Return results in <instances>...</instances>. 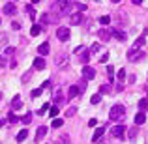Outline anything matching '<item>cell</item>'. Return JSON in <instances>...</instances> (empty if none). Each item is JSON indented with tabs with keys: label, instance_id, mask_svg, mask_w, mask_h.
Returning a JSON list of instances; mask_svg holds the SVG:
<instances>
[{
	"label": "cell",
	"instance_id": "obj_15",
	"mask_svg": "<svg viewBox=\"0 0 148 144\" xmlns=\"http://www.w3.org/2000/svg\"><path fill=\"white\" fill-rule=\"evenodd\" d=\"M45 66H47V64H45V58H43V56L34 60V69H43Z\"/></svg>",
	"mask_w": 148,
	"mask_h": 144
},
{
	"label": "cell",
	"instance_id": "obj_30",
	"mask_svg": "<svg viewBox=\"0 0 148 144\" xmlns=\"http://www.w3.org/2000/svg\"><path fill=\"white\" fill-rule=\"evenodd\" d=\"M143 45H145V36H141L137 41H135V43H133V49H141Z\"/></svg>",
	"mask_w": 148,
	"mask_h": 144
},
{
	"label": "cell",
	"instance_id": "obj_37",
	"mask_svg": "<svg viewBox=\"0 0 148 144\" xmlns=\"http://www.w3.org/2000/svg\"><path fill=\"white\" fill-rule=\"evenodd\" d=\"M49 21H51V19H49V15H47V13H43V15L40 17V23H41V25H47Z\"/></svg>",
	"mask_w": 148,
	"mask_h": 144
},
{
	"label": "cell",
	"instance_id": "obj_6",
	"mask_svg": "<svg viewBox=\"0 0 148 144\" xmlns=\"http://www.w3.org/2000/svg\"><path fill=\"white\" fill-rule=\"evenodd\" d=\"M111 133H112V137H114V139H118V141H120V139H124V133H126V127H124V126H114V127H112V131H111Z\"/></svg>",
	"mask_w": 148,
	"mask_h": 144
},
{
	"label": "cell",
	"instance_id": "obj_11",
	"mask_svg": "<svg viewBox=\"0 0 148 144\" xmlns=\"http://www.w3.org/2000/svg\"><path fill=\"white\" fill-rule=\"evenodd\" d=\"M111 32H112V38H116V40H120V41H126L127 36H126V32H122L120 28H112Z\"/></svg>",
	"mask_w": 148,
	"mask_h": 144
},
{
	"label": "cell",
	"instance_id": "obj_38",
	"mask_svg": "<svg viewBox=\"0 0 148 144\" xmlns=\"http://www.w3.org/2000/svg\"><path fill=\"white\" fill-rule=\"evenodd\" d=\"M75 112H77L75 107H69L68 111H66V116H68V118H69V116H75Z\"/></svg>",
	"mask_w": 148,
	"mask_h": 144
},
{
	"label": "cell",
	"instance_id": "obj_47",
	"mask_svg": "<svg viewBox=\"0 0 148 144\" xmlns=\"http://www.w3.org/2000/svg\"><path fill=\"white\" fill-rule=\"evenodd\" d=\"M4 66H6V60H4V58L0 56V68H4Z\"/></svg>",
	"mask_w": 148,
	"mask_h": 144
},
{
	"label": "cell",
	"instance_id": "obj_51",
	"mask_svg": "<svg viewBox=\"0 0 148 144\" xmlns=\"http://www.w3.org/2000/svg\"><path fill=\"white\" fill-rule=\"evenodd\" d=\"M111 2H114V4H116V2H120V0H111Z\"/></svg>",
	"mask_w": 148,
	"mask_h": 144
},
{
	"label": "cell",
	"instance_id": "obj_36",
	"mask_svg": "<svg viewBox=\"0 0 148 144\" xmlns=\"http://www.w3.org/2000/svg\"><path fill=\"white\" fill-rule=\"evenodd\" d=\"M99 23H101V25H109V23H111V17H109V15H101Z\"/></svg>",
	"mask_w": 148,
	"mask_h": 144
},
{
	"label": "cell",
	"instance_id": "obj_17",
	"mask_svg": "<svg viewBox=\"0 0 148 144\" xmlns=\"http://www.w3.org/2000/svg\"><path fill=\"white\" fill-rule=\"evenodd\" d=\"M43 30H45V28H43L41 25H34L32 28H30V34H32V36H40V34L43 32Z\"/></svg>",
	"mask_w": 148,
	"mask_h": 144
},
{
	"label": "cell",
	"instance_id": "obj_43",
	"mask_svg": "<svg viewBox=\"0 0 148 144\" xmlns=\"http://www.w3.org/2000/svg\"><path fill=\"white\" fill-rule=\"evenodd\" d=\"M107 75H109V79L112 81V77H114V69H112L111 66H109V68H107Z\"/></svg>",
	"mask_w": 148,
	"mask_h": 144
},
{
	"label": "cell",
	"instance_id": "obj_8",
	"mask_svg": "<svg viewBox=\"0 0 148 144\" xmlns=\"http://www.w3.org/2000/svg\"><path fill=\"white\" fill-rule=\"evenodd\" d=\"M98 36H99V40L109 41V40H111V36H112V32H111V28H101L99 32H98Z\"/></svg>",
	"mask_w": 148,
	"mask_h": 144
},
{
	"label": "cell",
	"instance_id": "obj_49",
	"mask_svg": "<svg viewBox=\"0 0 148 144\" xmlns=\"http://www.w3.org/2000/svg\"><path fill=\"white\" fill-rule=\"evenodd\" d=\"M4 124H6V122H4V120H0V127H2V126H4Z\"/></svg>",
	"mask_w": 148,
	"mask_h": 144
},
{
	"label": "cell",
	"instance_id": "obj_34",
	"mask_svg": "<svg viewBox=\"0 0 148 144\" xmlns=\"http://www.w3.org/2000/svg\"><path fill=\"white\" fill-rule=\"evenodd\" d=\"M99 49H101V45H99V43H94L88 51H90V54H96V53H99Z\"/></svg>",
	"mask_w": 148,
	"mask_h": 144
},
{
	"label": "cell",
	"instance_id": "obj_21",
	"mask_svg": "<svg viewBox=\"0 0 148 144\" xmlns=\"http://www.w3.org/2000/svg\"><path fill=\"white\" fill-rule=\"evenodd\" d=\"M145 120H146L145 112H139V114H135V124H137V126H141V124H145Z\"/></svg>",
	"mask_w": 148,
	"mask_h": 144
},
{
	"label": "cell",
	"instance_id": "obj_14",
	"mask_svg": "<svg viewBox=\"0 0 148 144\" xmlns=\"http://www.w3.org/2000/svg\"><path fill=\"white\" fill-rule=\"evenodd\" d=\"M45 135H47V127H45V126H40V127H38V131H36V141L40 142Z\"/></svg>",
	"mask_w": 148,
	"mask_h": 144
},
{
	"label": "cell",
	"instance_id": "obj_54",
	"mask_svg": "<svg viewBox=\"0 0 148 144\" xmlns=\"http://www.w3.org/2000/svg\"><path fill=\"white\" fill-rule=\"evenodd\" d=\"M146 34H148V32H146Z\"/></svg>",
	"mask_w": 148,
	"mask_h": 144
},
{
	"label": "cell",
	"instance_id": "obj_23",
	"mask_svg": "<svg viewBox=\"0 0 148 144\" xmlns=\"http://www.w3.org/2000/svg\"><path fill=\"white\" fill-rule=\"evenodd\" d=\"M60 103H64V94L58 90L56 94H54V105H60Z\"/></svg>",
	"mask_w": 148,
	"mask_h": 144
},
{
	"label": "cell",
	"instance_id": "obj_41",
	"mask_svg": "<svg viewBox=\"0 0 148 144\" xmlns=\"http://www.w3.org/2000/svg\"><path fill=\"white\" fill-rule=\"evenodd\" d=\"M124 79H126V69H120V71H118V81L122 83Z\"/></svg>",
	"mask_w": 148,
	"mask_h": 144
},
{
	"label": "cell",
	"instance_id": "obj_13",
	"mask_svg": "<svg viewBox=\"0 0 148 144\" xmlns=\"http://www.w3.org/2000/svg\"><path fill=\"white\" fill-rule=\"evenodd\" d=\"M103 133H105V127H98V129L94 131V137H92V142H99V141H101V137H103Z\"/></svg>",
	"mask_w": 148,
	"mask_h": 144
},
{
	"label": "cell",
	"instance_id": "obj_53",
	"mask_svg": "<svg viewBox=\"0 0 148 144\" xmlns=\"http://www.w3.org/2000/svg\"><path fill=\"white\" fill-rule=\"evenodd\" d=\"M96 2H98V0H96Z\"/></svg>",
	"mask_w": 148,
	"mask_h": 144
},
{
	"label": "cell",
	"instance_id": "obj_12",
	"mask_svg": "<svg viewBox=\"0 0 148 144\" xmlns=\"http://www.w3.org/2000/svg\"><path fill=\"white\" fill-rule=\"evenodd\" d=\"M81 92H83V90H81L79 84H77V86H71V88H69V92H68V97H69V99H73V97H77Z\"/></svg>",
	"mask_w": 148,
	"mask_h": 144
},
{
	"label": "cell",
	"instance_id": "obj_32",
	"mask_svg": "<svg viewBox=\"0 0 148 144\" xmlns=\"http://www.w3.org/2000/svg\"><path fill=\"white\" fill-rule=\"evenodd\" d=\"M49 114H51V118H56V116H58V105H53V107H51Z\"/></svg>",
	"mask_w": 148,
	"mask_h": 144
},
{
	"label": "cell",
	"instance_id": "obj_22",
	"mask_svg": "<svg viewBox=\"0 0 148 144\" xmlns=\"http://www.w3.org/2000/svg\"><path fill=\"white\" fill-rule=\"evenodd\" d=\"M25 10H26V13H28V17L34 21V19H36V11H34V6H32V4H28V6H26Z\"/></svg>",
	"mask_w": 148,
	"mask_h": 144
},
{
	"label": "cell",
	"instance_id": "obj_4",
	"mask_svg": "<svg viewBox=\"0 0 148 144\" xmlns=\"http://www.w3.org/2000/svg\"><path fill=\"white\" fill-rule=\"evenodd\" d=\"M56 38L60 41H68L69 40V28H66V26H58V28H56Z\"/></svg>",
	"mask_w": 148,
	"mask_h": 144
},
{
	"label": "cell",
	"instance_id": "obj_20",
	"mask_svg": "<svg viewBox=\"0 0 148 144\" xmlns=\"http://www.w3.org/2000/svg\"><path fill=\"white\" fill-rule=\"evenodd\" d=\"M90 56H92V54H90V51H84V53L81 54V58H79V60L83 62L84 66H86V64H88V60H90Z\"/></svg>",
	"mask_w": 148,
	"mask_h": 144
},
{
	"label": "cell",
	"instance_id": "obj_3",
	"mask_svg": "<svg viewBox=\"0 0 148 144\" xmlns=\"http://www.w3.org/2000/svg\"><path fill=\"white\" fill-rule=\"evenodd\" d=\"M145 56H146V54L143 53L141 49H131L130 53H127V60H130V62H139V60H143Z\"/></svg>",
	"mask_w": 148,
	"mask_h": 144
},
{
	"label": "cell",
	"instance_id": "obj_40",
	"mask_svg": "<svg viewBox=\"0 0 148 144\" xmlns=\"http://www.w3.org/2000/svg\"><path fill=\"white\" fill-rule=\"evenodd\" d=\"M98 60L101 62V64H105V62H107V60H109V53H103V54H101V56L98 58Z\"/></svg>",
	"mask_w": 148,
	"mask_h": 144
},
{
	"label": "cell",
	"instance_id": "obj_26",
	"mask_svg": "<svg viewBox=\"0 0 148 144\" xmlns=\"http://www.w3.org/2000/svg\"><path fill=\"white\" fill-rule=\"evenodd\" d=\"M8 122H10V124H17L19 122V116H15V112L11 111L10 114H8Z\"/></svg>",
	"mask_w": 148,
	"mask_h": 144
},
{
	"label": "cell",
	"instance_id": "obj_45",
	"mask_svg": "<svg viewBox=\"0 0 148 144\" xmlns=\"http://www.w3.org/2000/svg\"><path fill=\"white\" fill-rule=\"evenodd\" d=\"M11 28H13V30H19V28H21V25L15 21V23H11Z\"/></svg>",
	"mask_w": 148,
	"mask_h": 144
},
{
	"label": "cell",
	"instance_id": "obj_18",
	"mask_svg": "<svg viewBox=\"0 0 148 144\" xmlns=\"http://www.w3.org/2000/svg\"><path fill=\"white\" fill-rule=\"evenodd\" d=\"M38 53H40L41 56H45V54H49V43H41L40 47H38Z\"/></svg>",
	"mask_w": 148,
	"mask_h": 144
},
{
	"label": "cell",
	"instance_id": "obj_42",
	"mask_svg": "<svg viewBox=\"0 0 148 144\" xmlns=\"http://www.w3.org/2000/svg\"><path fill=\"white\" fill-rule=\"evenodd\" d=\"M73 8H77L79 11H84V10H86V6H84V4H75V2H73Z\"/></svg>",
	"mask_w": 148,
	"mask_h": 144
},
{
	"label": "cell",
	"instance_id": "obj_31",
	"mask_svg": "<svg viewBox=\"0 0 148 144\" xmlns=\"http://www.w3.org/2000/svg\"><path fill=\"white\" fill-rule=\"evenodd\" d=\"M139 109H141V112H145L148 109V99H141V101H139Z\"/></svg>",
	"mask_w": 148,
	"mask_h": 144
},
{
	"label": "cell",
	"instance_id": "obj_10",
	"mask_svg": "<svg viewBox=\"0 0 148 144\" xmlns=\"http://www.w3.org/2000/svg\"><path fill=\"white\" fill-rule=\"evenodd\" d=\"M56 144H71V137L68 133H62L56 137Z\"/></svg>",
	"mask_w": 148,
	"mask_h": 144
},
{
	"label": "cell",
	"instance_id": "obj_35",
	"mask_svg": "<svg viewBox=\"0 0 148 144\" xmlns=\"http://www.w3.org/2000/svg\"><path fill=\"white\" fill-rule=\"evenodd\" d=\"M43 90H45L43 86H40V88H36V90H32V97H38V96H41V94H43Z\"/></svg>",
	"mask_w": 148,
	"mask_h": 144
},
{
	"label": "cell",
	"instance_id": "obj_1",
	"mask_svg": "<svg viewBox=\"0 0 148 144\" xmlns=\"http://www.w3.org/2000/svg\"><path fill=\"white\" fill-rule=\"evenodd\" d=\"M73 8V2L71 0H56V4H54V11H56L58 15L62 13H69Z\"/></svg>",
	"mask_w": 148,
	"mask_h": 144
},
{
	"label": "cell",
	"instance_id": "obj_9",
	"mask_svg": "<svg viewBox=\"0 0 148 144\" xmlns=\"http://www.w3.org/2000/svg\"><path fill=\"white\" fill-rule=\"evenodd\" d=\"M69 21H71V25H81V23H83V13H81V11H73Z\"/></svg>",
	"mask_w": 148,
	"mask_h": 144
},
{
	"label": "cell",
	"instance_id": "obj_46",
	"mask_svg": "<svg viewBox=\"0 0 148 144\" xmlns=\"http://www.w3.org/2000/svg\"><path fill=\"white\" fill-rule=\"evenodd\" d=\"M88 126H90V127H94V126H96V118H92L90 122H88Z\"/></svg>",
	"mask_w": 148,
	"mask_h": 144
},
{
	"label": "cell",
	"instance_id": "obj_48",
	"mask_svg": "<svg viewBox=\"0 0 148 144\" xmlns=\"http://www.w3.org/2000/svg\"><path fill=\"white\" fill-rule=\"evenodd\" d=\"M131 4H137V6H141V4H143V0H131Z\"/></svg>",
	"mask_w": 148,
	"mask_h": 144
},
{
	"label": "cell",
	"instance_id": "obj_5",
	"mask_svg": "<svg viewBox=\"0 0 148 144\" xmlns=\"http://www.w3.org/2000/svg\"><path fill=\"white\" fill-rule=\"evenodd\" d=\"M94 77H96V69L90 68V66H84L83 68V79L84 81H92Z\"/></svg>",
	"mask_w": 148,
	"mask_h": 144
},
{
	"label": "cell",
	"instance_id": "obj_27",
	"mask_svg": "<svg viewBox=\"0 0 148 144\" xmlns=\"http://www.w3.org/2000/svg\"><path fill=\"white\" fill-rule=\"evenodd\" d=\"M64 126V120L62 118H53V127L54 129H58V127H62Z\"/></svg>",
	"mask_w": 148,
	"mask_h": 144
},
{
	"label": "cell",
	"instance_id": "obj_33",
	"mask_svg": "<svg viewBox=\"0 0 148 144\" xmlns=\"http://www.w3.org/2000/svg\"><path fill=\"white\" fill-rule=\"evenodd\" d=\"M99 101H101V94H96V96L90 97V103H92V105H98Z\"/></svg>",
	"mask_w": 148,
	"mask_h": 144
},
{
	"label": "cell",
	"instance_id": "obj_24",
	"mask_svg": "<svg viewBox=\"0 0 148 144\" xmlns=\"http://www.w3.org/2000/svg\"><path fill=\"white\" fill-rule=\"evenodd\" d=\"M26 137H28V131H26V129L19 131V133H17V142H23V141H25Z\"/></svg>",
	"mask_w": 148,
	"mask_h": 144
},
{
	"label": "cell",
	"instance_id": "obj_44",
	"mask_svg": "<svg viewBox=\"0 0 148 144\" xmlns=\"http://www.w3.org/2000/svg\"><path fill=\"white\" fill-rule=\"evenodd\" d=\"M4 53H6L8 56H10V54H13V53H15V49H13V47H8L6 51H4Z\"/></svg>",
	"mask_w": 148,
	"mask_h": 144
},
{
	"label": "cell",
	"instance_id": "obj_2",
	"mask_svg": "<svg viewBox=\"0 0 148 144\" xmlns=\"http://www.w3.org/2000/svg\"><path fill=\"white\" fill-rule=\"evenodd\" d=\"M124 114H126V109H124L122 105H114V107L111 109V112H109V120L118 122V120H124Z\"/></svg>",
	"mask_w": 148,
	"mask_h": 144
},
{
	"label": "cell",
	"instance_id": "obj_28",
	"mask_svg": "<svg viewBox=\"0 0 148 144\" xmlns=\"http://www.w3.org/2000/svg\"><path fill=\"white\" fill-rule=\"evenodd\" d=\"M111 86H109V84H101L99 86V94H111Z\"/></svg>",
	"mask_w": 148,
	"mask_h": 144
},
{
	"label": "cell",
	"instance_id": "obj_7",
	"mask_svg": "<svg viewBox=\"0 0 148 144\" xmlns=\"http://www.w3.org/2000/svg\"><path fill=\"white\" fill-rule=\"evenodd\" d=\"M68 62H69L68 54H60V56L54 58V64H56V68H66V66H68Z\"/></svg>",
	"mask_w": 148,
	"mask_h": 144
},
{
	"label": "cell",
	"instance_id": "obj_39",
	"mask_svg": "<svg viewBox=\"0 0 148 144\" xmlns=\"http://www.w3.org/2000/svg\"><path fill=\"white\" fill-rule=\"evenodd\" d=\"M49 109H51V105H49V103H43V107H41L40 111H38V114H43V112H47Z\"/></svg>",
	"mask_w": 148,
	"mask_h": 144
},
{
	"label": "cell",
	"instance_id": "obj_25",
	"mask_svg": "<svg viewBox=\"0 0 148 144\" xmlns=\"http://www.w3.org/2000/svg\"><path fill=\"white\" fill-rule=\"evenodd\" d=\"M137 135H139V129H137V127H131L130 133H127V139H131V141H133V139H137Z\"/></svg>",
	"mask_w": 148,
	"mask_h": 144
},
{
	"label": "cell",
	"instance_id": "obj_16",
	"mask_svg": "<svg viewBox=\"0 0 148 144\" xmlns=\"http://www.w3.org/2000/svg\"><path fill=\"white\" fill-rule=\"evenodd\" d=\"M4 13H6V15H13L15 13V4L13 2H8L6 6H4Z\"/></svg>",
	"mask_w": 148,
	"mask_h": 144
},
{
	"label": "cell",
	"instance_id": "obj_52",
	"mask_svg": "<svg viewBox=\"0 0 148 144\" xmlns=\"http://www.w3.org/2000/svg\"><path fill=\"white\" fill-rule=\"evenodd\" d=\"M0 99H2V94H0Z\"/></svg>",
	"mask_w": 148,
	"mask_h": 144
},
{
	"label": "cell",
	"instance_id": "obj_29",
	"mask_svg": "<svg viewBox=\"0 0 148 144\" xmlns=\"http://www.w3.org/2000/svg\"><path fill=\"white\" fill-rule=\"evenodd\" d=\"M21 122L25 124V126H28V124L32 122V112H28V114H25V116L21 118Z\"/></svg>",
	"mask_w": 148,
	"mask_h": 144
},
{
	"label": "cell",
	"instance_id": "obj_50",
	"mask_svg": "<svg viewBox=\"0 0 148 144\" xmlns=\"http://www.w3.org/2000/svg\"><path fill=\"white\" fill-rule=\"evenodd\" d=\"M38 2H41V0H32V4H38Z\"/></svg>",
	"mask_w": 148,
	"mask_h": 144
},
{
	"label": "cell",
	"instance_id": "obj_19",
	"mask_svg": "<svg viewBox=\"0 0 148 144\" xmlns=\"http://www.w3.org/2000/svg\"><path fill=\"white\" fill-rule=\"evenodd\" d=\"M11 107H13V111H17V109H21V107H23V103H21V96H15V99L11 101Z\"/></svg>",
	"mask_w": 148,
	"mask_h": 144
}]
</instances>
